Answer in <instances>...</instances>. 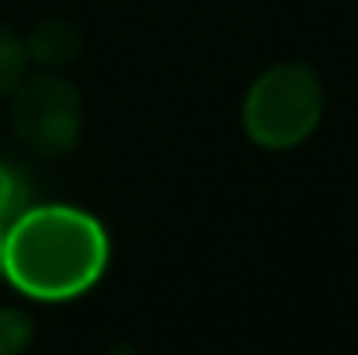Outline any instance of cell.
<instances>
[{"instance_id":"1","label":"cell","mask_w":358,"mask_h":355,"mask_svg":"<svg viewBox=\"0 0 358 355\" xmlns=\"http://www.w3.org/2000/svg\"><path fill=\"white\" fill-rule=\"evenodd\" d=\"M112 240L77 206H31L3 227V275L28 300H77L108 272Z\"/></svg>"},{"instance_id":"2","label":"cell","mask_w":358,"mask_h":355,"mask_svg":"<svg viewBox=\"0 0 358 355\" xmlns=\"http://www.w3.org/2000/svg\"><path fill=\"white\" fill-rule=\"evenodd\" d=\"M324 116V84L306 63L268 67L243 98V132L264 150H289L313 136Z\"/></svg>"},{"instance_id":"3","label":"cell","mask_w":358,"mask_h":355,"mask_svg":"<svg viewBox=\"0 0 358 355\" xmlns=\"http://www.w3.org/2000/svg\"><path fill=\"white\" fill-rule=\"evenodd\" d=\"M80 118L84 112L77 88L56 74H38L14 88V105H10L14 132L28 150L42 157L66 153L80 139Z\"/></svg>"},{"instance_id":"4","label":"cell","mask_w":358,"mask_h":355,"mask_svg":"<svg viewBox=\"0 0 358 355\" xmlns=\"http://www.w3.org/2000/svg\"><path fill=\"white\" fill-rule=\"evenodd\" d=\"M77 35H73V28L66 25V21H42L31 35H28V42H24V49H28V56L31 60H38L42 67H59V63H70L73 56H77Z\"/></svg>"},{"instance_id":"5","label":"cell","mask_w":358,"mask_h":355,"mask_svg":"<svg viewBox=\"0 0 358 355\" xmlns=\"http://www.w3.org/2000/svg\"><path fill=\"white\" fill-rule=\"evenodd\" d=\"M24 67H28L24 42L7 25H0V98L14 95V88L24 81Z\"/></svg>"},{"instance_id":"6","label":"cell","mask_w":358,"mask_h":355,"mask_svg":"<svg viewBox=\"0 0 358 355\" xmlns=\"http://www.w3.org/2000/svg\"><path fill=\"white\" fill-rule=\"evenodd\" d=\"M31 342V321L21 310H0V355H21Z\"/></svg>"},{"instance_id":"7","label":"cell","mask_w":358,"mask_h":355,"mask_svg":"<svg viewBox=\"0 0 358 355\" xmlns=\"http://www.w3.org/2000/svg\"><path fill=\"white\" fill-rule=\"evenodd\" d=\"M17 202H21V181H17V174L0 160V227H7V223L21 213Z\"/></svg>"},{"instance_id":"8","label":"cell","mask_w":358,"mask_h":355,"mask_svg":"<svg viewBox=\"0 0 358 355\" xmlns=\"http://www.w3.org/2000/svg\"><path fill=\"white\" fill-rule=\"evenodd\" d=\"M0 275H3V227H0Z\"/></svg>"}]
</instances>
